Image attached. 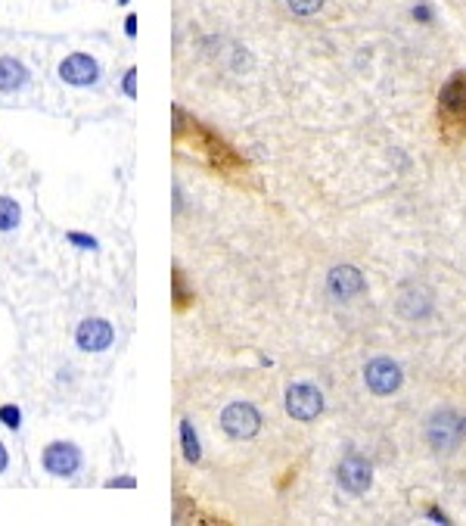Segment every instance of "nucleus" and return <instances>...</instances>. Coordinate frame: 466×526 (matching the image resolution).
Masks as SVG:
<instances>
[{"mask_svg":"<svg viewBox=\"0 0 466 526\" xmlns=\"http://www.w3.org/2000/svg\"><path fill=\"white\" fill-rule=\"evenodd\" d=\"M439 128L448 144L466 135V79H454L439 97Z\"/></svg>","mask_w":466,"mask_h":526,"instance_id":"obj_1","label":"nucleus"},{"mask_svg":"<svg viewBox=\"0 0 466 526\" xmlns=\"http://www.w3.org/2000/svg\"><path fill=\"white\" fill-rule=\"evenodd\" d=\"M81 465H84L81 448L75 443H69V439H53V443H47L44 452H41V467H44V474L56 476V480L75 476L81 471Z\"/></svg>","mask_w":466,"mask_h":526,"instance_id":"obj_2","label":"nucleus"},{"mask_svg":"<svg viewBox=\"0 0 466 526\" xmlns=\"http://www.w3.org/2000/svg\"><path fill=\"white\" fill-rule=\"evenodd\" d=\"M221 427L233 439H252L261 430V415L252 402H230L221 411Z\"/></svg>","mask_w":466,"mask_h":526,"instance_id":"obj_3","label":"nucleus"},{"mask_svg":"<svg viewBox=\"0 0 466 526\" xmlns=\"http://www.w3.org/2000/svg\"><path fill=\"white\" fill-rule=\"evenodd\" d=\"M100 62L90 53H69L66 60L60 62V79L72 88H90V84L100 81Z\"/></svg>","mask_w":466,"mask_h":526,"instance_id":"obj_4","label":"nucleus"},{"mask_svg":"<svg viewBox=\"0 0 466 526\" xmlns=\"http://www.w3.org/2000/svg\"><path fill=\"white\" fill-rule=\"evenodd\" d=\"M116 343V327L106 318H84L75 331V346L81 352H106Z\"/></svg>","mask_w":466,"mask_h":526,"instance_id":"obj_5","label":"nucleus"},{"mask_svg":"<svg viewBox=\"0 0 466 526\" xmlns=\"http://www.w3.org/2000/svg\"><path fill=\"white\" fill-rule=\"evenodd\" d=\"M323 411V396L311 383H293L286 390V415L295 420H314Z\"/></svg>","mask_w":466,"mask_h":526,"instance_id":"obj_6","label":"nucleus"},{"mask_svg":"<svg viewBox=\"0 0 466 526\" xmlns=\"http://www.w3.org/2000/svg\"><path fill=\"white\" fill-rule=\"evenodd\" d=\"M364 380L377 396H388V392H395L401 387V368L388 359H377L364 368Z\"/></svg>","mask_w":466,"mask_h":526,"instance_id":"obj_7","label":"nucleus"},{"mask_svg":"<svg viewBox=\"0 0 466 526\" xmlns=\"http://www.w3.org/2000/svg\"><path fill=\"white\" fill-rule=\"evenodd\" d=\"M461 433H463L461 420L451 415V411H442L429 424V443H433L435 452H451V448L461 443Z\"/></svg>","mask_w":466,"mask_h":526,"instance_id":"obj_8","label":"nucleus"},{"mask_svg":"<svg viewBox=\"0 0 466 526\" xmlns=\"http://www.w3.org/2000/svg\"><path fill=\"white\" fill-rule=\"evenodd\" d=\"M370 465H367L364 458H358V455H349V458L339 465V486L349 489V493L361 495L370 489Z\"/></svg>","mask_w":466,"mask_h":526,"instance_id":"obj_9","label":"nucleus"},{"mask_svg":"<svg viewBox=\"0 0 466 526\" xmlns=\"http://www.w3.org/2000/svg\"><path fill=\"white\" fill-rule=\"evenodd\" d=\"M330 293H333L336 299H351L358 296V293L367 290V280L358 268H351V265H339V268L330 271Z\"/></svg>","mask_w":466,"mask_h":526,"instance_id":"obj_10","label":"nucleus"},{"mask_svg":"<svg viewBox=\"0 0 466 526\" xmlns=\"http://www.w3.org/2000/svg\"><path fill=\"white\" fill-rule=\"evenodd\" d=\"M32 81V72L16 56H0V94H16Z\"/></svg>","mask_w":466,"mask_h":526,"instance_id":"obj_11","label":"nucleus"},{"mask_svg":"<svg viewBox=\"0 0 466 526\" xmlns=\"http://www.w3.org/2000/svg\"><path fill=\"white\" fill-rule=\"evenodd\" d=\"M23 224V206L13 196L0 193V234H10Z\"/></svg>","mask_w":466,"mask_h":526,"instance_id":"obj_12","label":"nucleus"},{"mask_svg":"<svg viewBox=\"0 0 466 526\" xmlns=\"http://www.w3.org/2000/svg\"><path fill=\"white\" fill-rule=\"evenodd\" d=\"M181 446H183V458L190 465H200L202 458V448H200V437L193 430V420H181Z\"/></svg>","mask_w":466,"mask_h":526,"instance_id":"obj_13","label":"nucleus"},{"mask_svg":"<svg viewBox=\"0 0 466 526\" xmlns=\"http://www.w3.org/2000/svg\"><path fill=\"white\" fill-rule=\"evenodd\" d=\"M0 424H4L6 430H19V427H23V409L13 402L0 405Z\"/></svg>","mask_w":466,"mask_h":526,"instance_id":"obj_14","label":"nucleus"},{"mask_svg":"<svg viewBox=\"0 0 466 526\" xmlns=\"http://www.w3.org/2000/svg\"><path fill=\"white\" fill-rule=\"evenodd\" d=\"M66 243H69V247H75V249H88V252L100 249V240H97V237H90V234H81V230H69Z\"/></svg>","mask_w":466,"mask_h":526,"instance_id":"obj_15","label":"nucleus"},{"mask_svg":"<svg viewBox=\"0 0 466 526\" xmlns=\"http://www.w3.org/2000/svg\"><path fill=\"white\" fill-rule=\"evenodd\" d=\"M289 10L299 13V16H311V13H317L323 6V0H286Z\"/></svg>","mask_w":466,"mask_h":526,"instance_id":"obj_16","label":"nucleus"},{"mask_svg":"<svg viewBox=\"0 0 466 526\" xmlns=\"http://www.w3.org/2000/svg\"><path fill=\"white\" fill-rule=\"evenodd\" d=\"M172 280H174V299H178V308H183V305L190 303V299H193V293L183 290V275H181L178 268H174V277Z\"/></svg>","mask_w":466,"mask_h":526,"instance_id":"obj_17","label":"nucleus"},{"mask_svg":"<svg viewBox=\"0 0 466 526\" xmlns=\"http://www.w3.org/2000/svg\"><path fill=\"white\" fill-rule=\"evenodd\" d=\"M122 94L125 97H137V69H128V72H125V81H122Z\"/></svg>","mask_w":466,"mask_h":526,"instance_id":"obj_18","label":"nucleus"},{"mask_svg":"<svg viewBox=\"0 0 466 526\" xmlns=\"http://www.w3.org/2000/svg\"><path fill=\"white\" fill-rule=\"evenodd\" d=\"M106 486H109V489H118V486H122V489H134V486H137V480H134V476H116V480H109Z\"/></svg>","mask_w":466,"mask_h":526,"instance_id":"obj_19","label":"nucleus"},{"mask_svg":"<svg viewBox=\"0 0 466 526\" xmlns=\"http://www.w3.org/2000/svg\"><path fill=\"white\" fill-rule=\"evenodd\" d=\"M125 34H128V38H137V16H134V13L125 19Z\"/></svg>","mask_w":466,"mask_h":526,"instance_id":"obj_20","label":"nucleus"},{"mask_svg":"<svg viewBox=\"0 0 466 526\" xmlns=\"http://www.w3.org/2000/svg\"><path fill=\"white\" fill-rule=\"evenodd\" d=\"M414 19H420V23H429V19H433V13H429V6L426 4H420L414 10Z\"/></svg>","mask_w":466,"mask_h":526,"instance_id":"obj_21","label":"nucleus"},{"mask_svg":"<svg viewBox=\"0 0 466 526\" xmlns=\"http://www.w3.org/2000/svg\"><path fill=\"white\" fill-rule=\"evenodd\" d=\"M6 467H10V452H6V446L0 443V474H6Z\"/></svg>","mask_w":466,"mask_h":526,"instance_id":"obj_22","label":"nucleus"},{"mask_svg":"<svg viewBox=\"0 0 466 526\" xmlns=\"http://www.w3.org/2000/svg\"><path fill=\"white\" fill-rule=\"evenodd\" d=\"M118 4H128V0H118Z\"/></svg>","mask_w":466,"mask_h":526,"instance_id":"obj_23","label":"nucleus"}]
</instances>
